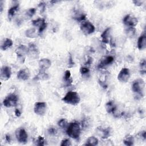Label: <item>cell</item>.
<instances>
[{
	"label": "cell",
	"instance_id": "1",
	"mask_svg": "<svg viewBox=\"0 0 146 146\" xmlns=\"http://www.w3.org/2000/svg\"><path fill=\"white\" fill-rule=\"evenodd\" d=\"M80 132L81 127L80 124L77 121L70 123L66 128L67 135L74 139H78L80 136Z\"/></svg>",
	"mask_w": 146,
	"mask_h": 146
},
{
	"label": "cell",
	"instance_id": "2",
	"mask_svg": "<svg viewBox=\"0 0 146 146\" xmlns=\"http://www.w3.org/2000/svg\"><path fill=\"white\" fill-rule=\"evenodd\" d=\"M62 100L66 104L76 106L79 103L80 98L77 92L69 91L62 99Z\"/></svg>",
	"mask_w": 146,
	"mask_h": 146
},
{
	"label": "cell",
	"instance_id": "3",
	"mask_svg": "<svg viewBox=\"0 0 146 146\" xmlns=\"http://www.w3.org/2000/svg\"><path fill=\"white\" fill-rule=\"evenodd\" d=\"M144 87L145 83L143 79H138L132 83V90L135 94V96L137 99H140L144 96Z\"/></svg>",
	"mask_w": 146,
	"mask_h": 146
},
{
	"label": "cell",
	"instance_id": "4",
	"mask_svg": "<svg viewBox=\"0 0 146 146\" xmlns=\"http://www.w3.org/2000/svg\"><path fill=\"white\" fill-rule=\"evenodd\" d=\"M18 102V98L17 95L15 94L11 93L6 96V97L3 99V105L7 108H10L16 106Z\"/></svg>",
	"mask_w": 146,
	"mask_h": 146
},
{
	"label": "cell",
	"instance_id": "5",
	"mask_svg": "<svg viewBox=\"0 0 146 146\" xmlns=\"http://www.w3.org/2000/svg\"><path fill=\"white\" fill-rule=\"evenodd\" d=\"M80 29L84 34L90 35L95 31V27L91 22L85 20L80 22Z\"/></svg>",
	"mask_w": 146,
	"mask_h": 146
},
{
	"label": "cell",
	"instance_id": "6",
	"mask_svg": "<svg viewBox=\"0 0 146 146\" xmlns=\"http://www.w3.org/2000/svg\"><path fill=\"white\" fill-rule=\"evenodd\" d=\"M15 54L17 59L21 63H24L26 56L28 54V47L24 44H21L17 48Z\"/></svg>",
	"mask_w": 146,
	"mask_h": 146
},
{
	"label": "cell",
	"instance_id": "7",
	"mask_svg": "<svg viewBox=\"0 0 146 146\" xmlns=\"http://www.w3.org/2000/svg\"><path fill=\"white\" fill-rule=\"evenodd\" d=\"M47 104L43 102H38L34 104V113L39 116H43L46 112Z\"/></svg>",
	"mask_w": 146,
	"mask_h": 146
},
{
	"label": "cell",
	"instance_id": "8",
	"mask_svg": "<svg viewBox=\"0 0 146 146\" xmlns=\"http://www.w3.org/2000/svg\"><path fill=\"white\" fill-rule=\"evenodd\" d=\"M15 137L17 138V141L22 144H25L27 141L28 135L25 131V129L23 128H18L15 132Z\"/></svg>",
	"mask_w": 146,
	"mask_h": 146
},
{
	"label": "cell",
	"instance_id": "9",
	"mask_svg": "<svg viewBox=\"0 0 146 146\" xmlns=\"http://www.w3.org/2000/svg\"><path fill=\"white\" fill-rule=\"evenodd\" d=\"M27 47H28L27 54L30 56V58L33 59L38 58L39 55L40 51L37 45L34 43L31 42L28 44Z\"/></svg>",
	"mask_w": 146,
	"mask_h": 146
},
{
	"label": "cell",
	"instance_id": "10",
	"mask_svg": "<svg viewBox=\"0 0 146 146\" xmlns=\"http://www.w3.org/2000/svg\"><path fill=\"white\" fill-rule=\"evenodd\" d=\"M130 77L129 70L127 67L121 68L117 75V79L121 83H127Z\"/></svg>",
	"mask_w": 146,
	"mask_h": 146
},
{
	"label": "cell",
	"instance_id": "11",
	"mask_svg": "<svg viewBox=\"0 0 146 146\" xmlns=\"http://www.w3.org/2000/svg\"><path fill=\"white\" fill-rule=\"evenodd\" d=\"M123 23L128 27H135L138 23V20L137 18L128 14L125 15L123 19Z\"/></svg>",
	"mask_w": 146,
	"mask_h": 146
},
{
	"label": "cell",
	"instance_id": "12",
	"mask_svg": "<svg viewBox=\"0 0 146 146\" xmlns=\"http://www.w3.org/2000/svg\"><path fill=\"white\" fill-rule=\"evenodd\" d=\"M11 75V69L10 67L4 66L1 67L0 72L1 79L3 81L9 80Z\"/></svg>",
	"mask_w": 146,
	"mask_h": 146
},
{
	"label": "cell",
	"instance_id": "13",
	"mask_svg": "<svg viewBox=\"0 0 146 146\" xmlns=\"http://www.w3.org/2000/svg\"><path fill=\"white\" fill-rule=\"evenodd\" d=\"M102 38V41L106 44L110 43L111 40V27H108L103 31L100 35Z\"/></svg>",
	"mask_w": 146,
	"mask_h": 146
},
{
	"label": "cell",
	"instance_id": "14",
	"mask_svg": "<svg viewBox=\"0 0 146 146\" xmlns=\"http://www.w3.org/2000/svg\"><path fill=\"white\" fill-rule=\"evenodd\" d=\"M30 76V72L29 68H25L20 70L18 72H17V78L19 80H27L29 79Z\"/></svg>",
	"mask_w": 146,
	"mask_h": 146
},
{
	"label": "cell",
	"instance_id": "15",
	"mask_svg": "<svg viewBox=\"0 0 146 146\" xmlns=\"http://www.w3.org/2000/svg\"><path fill=\"white\" fill-rule=\"evenodd\" d=\"M114 60V58L112 56H106L103 57L99 62L98 67L99 68H103L108 65L111 64Z\"/></svg>",
	"mask_w": 146,
	"mask_h": 146
},
{
	"label": "cell",
	"instance_id": "16",
	"mask_svg": "<svg viewBox=\"0 0 146 146\" xmlns=\"http://www.w3.org/2000/svg\"><path fill=\"white\" fill-rule=\"evenodd\" d=\"M39 70L41 71H45L46 70L49 68L51 65V62L48 58H42L39 61Z\"/></svg>",
	"mask_w": 146,
	"mask_h": 146
},
{
	"label": "cell",
	"instance_id": "17",
	"mask_svg": "<svg viewBox=\"0 0 146 146\" xmlns=\"http://www.w3.org/2000/svg\"><path fill=\"white\" fill-rule=\"evenodd\" d=\"M97 131L99 133L100 136L102 139H107L111 134V129L109 127L103 128L102 127H98L97 128Z\"/></svg>",
	"mask_w": 146,
	"mask_h": 146
},
{
	"label": "cell",
	"instance_id": "18",
	"mask_svg": "<svg viewBox=\"0 0 146 146\" xmlns=\"http://www.w3.org/2000/svg\"><path fill=\"white\" fill-rule=\"evenodd\" d=\"M137 48L139 50H143L146 48V35L145 34L141 35L137 40Z\"/></svg>",
	"mask_w": 146,
	"mask_h": 146
},
{
	"label": "cell",
	"instance_id": "19",
	"mask_svg": "<svg viewBox=\"0 0 146 146\" xmlns=\"http://www.w3.org/2000/svg\"><path fill=\"white\" fill-rule=\"evenodd\" d=\"M13 44V40L10 38H5L1 42V49L3 51L7 50L10 48Z\"/></svg>",
	"mask_w": 146,
	"mask_h": 146
},
{
	"label": "cell",
	"instance_id": "20",
	"mask_svg": "<svg viewBox=\"0 0 146 146\" xmlns=\"http://www.w3.org/2000/svg\"><path fill=\"white\" fill-rule=\"evenodd\" d=\"M105 108L108 113H113L117 110V107L113 100L108 101L105 104Z\"/></svg>",
	"mask_w": 146,
	"mask_h": 146
},
{
	"label": "cell",
	"instance_id": "21",
	"mask_svg": "<svg viewBox=\"0 0 146 146\" xmlns=\"http://www.w3.org/2000/svg\"><path fill=\"white\" fill-rule=\"evenodd\" d=\"M25 35L27 38H35L39 35V33L35 28H30L25 31Z\"/></svg>",
	"mask_w": 146,
	"mask_h": 146
},
{
	"label": "cell",
	"instance_id": "22",
	"mask_svg": "<svg viewBox=\"0 0 146 146\" xmlns=\"http://www.w3.org/2000/svg\"><path fill=\"white\" fill-rule=\"evenodd\" d=\"M63 81L66 83L67 86H70L72 83V78L70 70H67L65 71L63 75Z\"/></svg>",
	"mask_w": 146,
	"mask_h": 146
},
{
	"label": "cell",
	"instance_id": "23",
	"mask_svg": "<svg viewBox=\"0 0 146 146\" xmlns=\"http://www.w3.org/2000/svg\"><path fill=\"white\" fill-rule=\"evenodd\" d=\"M49 79V75L45 71H39L38 74L34 78L35 80H46Z\"/></svg>",
	"mask_w": 146,
	"mask_h": 146
},
{
	"label": "cell",
	"instance_id": "24",
	"mask_svg": "<svg viewBox=\"0 0 146 146\" xmlns=\"http://www.w3.org/2000/svg\"><path fill=\"white\" fill-rule=\"evenodd\" d=\"M19 4H16L13 6H11L8 10V18L11 19L15 14V13L19 10Z\"/></svg>",
	"mask_w": 146,
	"mask_h": 146
},
{
	"label": "cell",
	"instance_id": "25",
	"mask_svg": "<svg viewBox=\"0 0 146 146\" xmlns=\"http://www.w3.org/2000/svg\"><path fill=\"white\" fill-rule=\"evenodd\" d=\"M125 33L127 37L133 38L136 34V29L135 27H128L125 30Z\"/></svg>",
	"mask_w": 146,
	"mask_h": 146
},
{
	"label": "cell",
	"instance_id": "26",
	"mask_svg": "<svg viewBox=\"0 0 146 146\" xmlns=\"http://www.w3.org/2000/svg\"><path fill=\"white\" fill-rule=\"evenodd\" d=\"M98 139L94 136H90L86 141V143L84 145H97L98 144Z\"/></svg>",
	"mask_w": 146,
	"mask_h": 146
},
{
	"label": "cell",
	"instance_id": "27",
	"mask_svg": "<svg viewBox=\"0 0 146 146\" xmlns=\"http://www.w3.org/2000/svg\"><path fill=\"white\" fill-rule=\"evenodd\" d=\"M123 141L125 145L131 146L134 144L133 136L131 135H127L124 137Z\"/></svg>",
	"mask_w": 146,
	"mask_h": 146
},
{
	"label": "cell",
	"instance_id": "28",
	"mask_svg": "<svg viewBox=\"0 0 146 146\" xmlns=\"http://www.w3.org/2000/svg\"><path fill=\"white\" fill-rule=\"evenodd\" d=\"M36 11V9L35 7H32V8L29 9L27 10H26V11L25 13L26 18H32L34 16V15L35 14Z\"/></svg>",
	"mask_w": 146,
	"mask_h": 146
},
{
	"label": "cell",
	"instance_id": "29",
	"mask_svg": "<svg viewBox=\"0 0 146 146\" xmlns=\"http://www.w3.org/2000/svg\"><path fill=\"white\" fill-rule=\"evenodd\" d=\"M32 24L33 26H35V27H38V28L40 27L44 23L46 22L44 19H43V18H39L36 19H35V20H33L32 21Z\"/></svg>",
	"mask_w": 146,
	"mask_h": 146
},
{
	"label": "cell",
	"instance_id": "30",
	"mask_svg": "<svg viewBox=\"0 0 146 146\" xmlns=\"http://www.w3.org/2000/svg\"><path fill=\"white\" fill-rule=\"evenodd\" d=\"M58 125L62 128H67L68 125V123L66 119H62L58 121Z\"/></svg>",
	"mask_w": 146,
	"mask_h": 146
},
{
	"label": "cell",
	"instance_id": "31",
	"mask_svg": "<svg viewBox=\"0 0 146 146\" xmlns=\"http://www.w3.org/2000/svg\"><path fill=\"white\" fill-rule=\"evenodd\" d=\"M140 73L142 75H145V68H146V62L145 59H143L140 63Z\"/></svg>",
	"mask_w": 146,
	"mask_h": 146
},
{
	"label": "cell",
	"instance_id": "32",
	"mask_svg": "<svg viewBox=\"0 0 146 146\" xmlns=\"http://www.w3.org/2000/svg\"><path fill=\"white\" fill-rule=\"evenodd\" d=\"M44 139L43 136H39L38 137V138L36 139L35 141V144L36 145L38 146H43L44 145Z\"/></svg>",
	"mask_w": 146,
	"mask_h": 146
},
{
	"label": "cell",
	"instance_id": "33",
	"mask_svg": "<svg viewBox=\"0 0 146 146\" xmlns=\"http://www.w3.org/2000/svg\"><path fill=\"white\" fill-rule=\"evenodd\" d=\"M48 133L49 135L52 136H56L58 133V131L56 128L54 127H50L47 130Z\"/></svg>",
	"mask_w": 146,
	"mask_h": 146
},
{
	"label": "cell",
	"instance_id": "34",
	"mask_svg": "<svg viewBox=\"0 0 146 146\" xmlns=\"http://www.w3.org/2000/svg\"><path fill=\"white\" fill-rule=\"evenodd\" d=\"M80 72L82 75H87L90 72V69L87 67H81L80 68Z\"/></svg>",
	"mask_w": 146,
	"mask_h": 146
},
{
	"label": "cell",
	"instance_id": "35",
	"mask_svg": "<svg viewBox=\"0 0 146 146\" xmlns=\"http://www.w3.org/2000/svg\"><path fill=\"white\" fill-rule=\"evenodd\" d=\"M71 145H72V144L71 143V141L68 139L63 140L60 143L61 146H70Z\"/></svg>",
	"mask_w": 146,
	"mask_h": 146
},
{
	"label": "cell",
	"instance_id": "36",
	"mask_svg": "<svg viewBox=\"0 0 146 146\" xmlns=\"http://www.w3.org/2000/svg\"><path fill=\"white\" fill-rule=\"evenodd\" d=\"M46 4L44 2H40L38 4V7L40 9V11L41 13H43V12L44 11L45 9H46Z\"/></svg>",
	"mask_w": 146,
	"mask_h": 146
},
{
	"label": "cell",
	"instance_id": "37",
	"mask_svg": "<svg viewBox=\"0 0 146 146\" xmlns=\"http://www.w3.org/2000/svg\"><path fill=\"white\" fill-rule=\"evenodd\" d=\"M74 62L73 61V58L71 54H70L69 57H68V67L69 68H71L74 66Z\"/></svg>",
	"mask_w": 146,
	"mask_h": 146
},
{
	"label": "cell",
	"instance_id": "38",
	"mask_svg": "<svg viewBox=\"0 0 146 146\" xmlns=\"http://www.w3.org/2000/svg\"><path fill=\"white\" fill-rule=\"evenodd\" d=\"M137 135L139 136V137L141 140H145V139H146V132H145V131H142L139 132Z\"/></svg>",
	"mask_w": 146,
	"mask_h": 146
},
{
	"label": "cell",
	"instance_id": "39",
	"mask_svg": "<svg viewBox=\"0 0 146 146\" xmlns=\"http://www.w3.org/2000/svg\"><path fill=\"white\" fill-rule=\"evenodd\" d=\"M133 3L137 6H140L141 5H142L143 1H139V0H136V1H132Z\"/></svg>",
	"mask_w": 146,
	"mask_h": 146
},
{
	"label": "cell",
	"instance_id": "40",
	"mask_svg": "<svg viewBox=\"0 0 146 146\" xmlns=\"http://www.w3.org/2000/svg\"><path fill=\"white\" fill-rule=\"evenodd\" d=\"M14 113H15V116H16L17 117H19V116H21V111H20L19 109H18V108H16V109L15 110Z\"/></svg>",
	"mask_w": 146,
	"mask_h": 146
},
{
	"label": "cell",
	"instance_id": "41",
	"mask_svg": "<svg viewBox=\"0 0 146 146\" xmlns=\"http://www.w3.org/2000/svg\"><path fill=\"white\" fill-rule=\"evenodd\" d=\"M5 140L7 143H10V141H11V137H10V135L9 134H6L5 135Z\"/></svg>",
	"mask_w": 146,
	"mask_h": 146
},
{
	"label": "cell",
	"instance_id": "42",
	"mask_svg": "<svg viewBox=\"0 0 146 146\" xmlns=\"http://www.w3.org/2000/svg\"><path fill=\"white\" fill-rule=\"evenodd\" d=\"M92 58L91 57H88L86 63V65H87V66L90 65L92 63Z\"/></svg>",
	"mask_w": 146,
	"mask_h": 146
},
{
	"label": "cell",
	"instance_id": "43",
	"mask_svg": "<svg viewBox=\"0 0 146 146\" xmlns=\"http://www.w3.org/2000/svg\"><path fill=\"white\" fill-rule=\"evenodd\" d=\"M3 9V1H1L0 2V10H1V13L2 12Z\"/></svg>",
	"mask_w": 146,
	"mask_h": 146
}]
</instances>
